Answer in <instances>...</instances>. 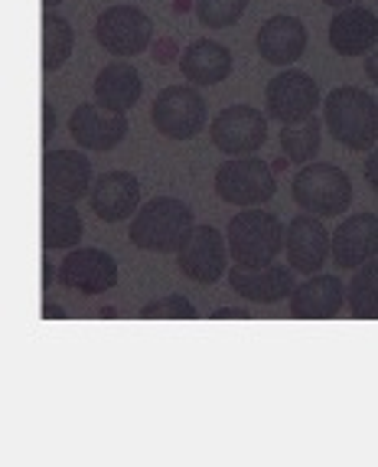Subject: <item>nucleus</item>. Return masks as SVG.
Wrapping results in <instances>:
<instances>
[{
  "instance_id": "33",
  "label": "nucleus",
  "mask_w": 378,
  "mask_h": 467,
  "mask_svg": "<svg viewBox=\"0 0 378 467\" xmlns=\"http://www.w3.org/2000/svg\"><path fill=\"white\" fill-rule=\"evenodd\" d=\"M323 4L330 10H336V14H340V10H349V7H363V0H323Z\"/></svg>"
},
{
  "instance_id": "16",
  "label": "nucleus",
  "mask_w": 378,
  "mask_h": 467,
  "mask_svg": "<svg viewBox=\"0 0 378 467\" xmlns=\"http://www.w3.org/2000/svg\"><path fill=\"white\" fill-rule=\"evenodd\" d=\"M144 193H140V180L128 171H108L98 173L88 193V210L101 219V223H124L134 219L138 210L144 206Z\"/></svg>"
},
{
  "instance_id": "10",
  "label": "nucleus",
  "mask_w": 378,
  "mask_h": 467,
  "mask_svg": "<svg viewBox=\"0 0 378 467\" xmlns=\"http://www.w3.org/2000/svg\"><path fill=\"white\" fill-rule=\"evenodd\" d=\"M92 183L95 171L86 154H78L72 148L46 150V157H43V200L76 206L82 196L92 193Z\"/></svg>"
},
{
  "instance_id": "12",
  "label": "nucleus",
  "mask_w": 378,
  "mask_h": 467,
  "mask_svg": "<svg viewBox=\"0 0 378 467\" xmlns=\"http://www.w3.org/2000/svg\"><path fill=\"white\" fill-rule=\"evenodd\" d=\"M59 285L76 291L82 297H98L108 295L117 285V262L111 252L105 249H72L69 255L59 262Z\"/></svg>"
},
{
  "instance_id": "18",
  "label": "nucleus",
  "mask_w": 378,
  "mask_h": 467,
  "mask_svg": "<svg viewBox=\"0 0 378 467\" xmlns=\"http://www.w3.org/2000/svg\"><path fill=\"white\" fill-rule=\"evenodd\" d=\"M229 288L251 304H278L284 297L291 301V295L297 291V281H293V268H284L278 262L264 268L232 265L229 268Z\"/></svg>"
},
{
  "instance_id": "19",
  "label": "nucleus",
  "mask_w": 378,
  "mask_h": 467,
  "mask_svg": "<svg viewBox=\"0 0 378 467\" xmlns=\"http://www.w3.org/2000/svg\"><path fill=\"white\" fill-rule=\"evenodd\" d=\"M235 56L232 49L219 43V39H193L179 56V72H183L186 86L209 88L219 86L232 76Z\"/></svg>"
},
{
  "instance_id": "14",
  "label": "nucleus",
  "mask_w": 378,
  "mask_h": 467,
  "mask_svg": "<svg viewBox=\"0 0 378 467\" xmlns=\"http://www.w3.org/2000/svg\"><path fill=\"white\" fill-rule=\"evenodd\" d=\"M307 47H310V30L301 16H293V14L268 16L255 36L258 56H261L268 66H278V69L301 63L303 56H307Z\"/></svg>"
},
{
  "instance_id": "9",
  "label": "nucleus",
  "mask_w": 378,
  "mask_h": 467,
  "mask_svg": "<svg viewBox=\"0 0 378 467\" xmlns=\"http://www.w3.org/2000/svg\"><path fill=\"white\" fill-rule=\"evenodd\" d=\"M209 134L225 157H255L268 140V115L255 105H229L212 118Z\"/></svg>"
},
{
  "instance_id": "3",
  "label": "nucleus",
  "mask_w": 378,
  "mask_h": 467,
  "mask_svg": "<svg viewBox=\"0 0 378 467\" xmlns=\"http://www.w3.org/2000/svg\"><path fill=\"white\" fill-rule=\"evenodd\" d=\"M225 239H229V255L235 265L264 268L278 262L287 239V226L268 210H239L229 219Z\"/></svg>"
},
{
  "instance_id": "17",
  "label": "nucleus",
  "mask_w": 378,
  "mask_h": 467,
  "mask_svg": "<svg viewBox=\"0 0 378 467\" xmlns=\"http://www.w3.org/2000/svg\"><path fill=\"white\" fill-rule=\"evenodd\" d=\"M330 258L336 268H363L378 258V216L375 213H352L332 229Z\"/></svg>"
},
{
  "instance_id": "32",
  "label": "nucleus",
  "mask_w": 378,
  "mask_h": 467,
  "mask_svg": "<svg viewBox=\"0 0 378 467\" xmlns=\"http://www.w3.org/2000/svg\"><path fill=\"white\" fill-rule=\"evenodd\" d=\"M365 76L372 78V86H378V47L365 56Z\"/></svg>"
},
{
  "instance_id": "27",
  "label": "nucleus",
  "mask_w": 378,
  "mask_h": 467,
  "mask_svg": "<svg viewBox=\"0 0 378 467\" xmlns=\"http://www.w3.org/2000/svg\"><path fill=\"white\" fill-rule=\"evenodd\" d=\"M248 0H193V14L209 30H229L245 16Z\"/></svg>"
},
{
  "instance_id": "29",
  "label": "nucleus",
  "mask_w": 378,
  "mask_h": 467,
  "mask_svg": "<svg viewBox=\"0 0 378 467\" xmlns=\"http://www.w3.org/2000/svg\"><path fill=\"white\" fill-rule=\"evenodd\" d=\"M177 43H173V39H157L154 47H150V56H154L157 63H173V59H177Z\"/></svg>"
},
{
  "instance_id": "2",
  "label": "nucleus",
  "mask_w": 378,
  "mask_h": 467,
  "mask_svg": "<svg viewBox=\"0 0 378 467\" xmlns=\"http://www.w3.org/2000/svg\"><path fill=\"white\" fill-rule=\"evenodd\" d=\"M196 219L193 210L177 196H154L138 210L131 219V245L140 252H157V255H177L193 235Z\"/></svg>"
},
{
  "instance_id": "5",
  "label": "nucleus",
  "mask_w": 378,
  "mask_h": 467,
  "mask_svg": "<svg viewBox=\"0 0 378 467\" xmlns=\"http://www.w3.org/2000/svg\"><path fill=\"white\" fill-rule=\"evenodd\" d=\"M278 193L274 167L261 157H229L216 171V196L239 210H258Z\"/></svg>"
},
{
  "instance_id": "30",
  "label": "nucleus",
  "mask_w": 378,
  "mask_h": 467,
  "mask_svg": "<svg viewBox=\"0 0 378 467\" xmlns=\"http://www.w3.org/2000/svg\"><path fill=\"white\" fill-rule=\"evenodd\" d=\"M56 134V105L43 101V144H49V138Z\"/></svg>"
},
{
  "instance_id": "7",
  "label": "nucleus",
  "mask_w": 378,
  "mask_h": 467,
  "mask_svg": "<svg viewBox=\"0 0 378 467\" xmlns=\"http://www.w3.org/2000/svg\"><path fill=\"white\" fill-rule=\"evenodd\" d=\"M209 101L196 86H167L150 105V125L170 140H193L206 128Z\"/></svg>"
},
{
  "instance_id": "6",
  "label": "nucleus",
  "mask_w": 378,
  "mask_h": 467,
  "mask_svg": "<svg viewBox=\"0 0 378 467\" xmlns=\"http://www.w3.org/2000/svg\"><path fill=\"white\" fill-rule=\"evenodd\" d=\"M92 36L115 59H131L154 47V20L134 4H115L98 14Z\"/></svg>"
},
{
  "instance_id": "1",
  "label": "nucleus",
  "mask_w": 378,
  "mask_h": 467,
  "mask_svg": "<svg viewBox=\"0 0 378 467\" xmlns=\"http://www.w3.org/2000/svg\"><path fill=\"white\" fill-rule=\"evenodd\" d=\"M323 125L342 148L372 154L378 148V101L359 86H336L323 99Z\"/></svg>"
},
{
  "instance_id": "13",
  "label": "nucleus",
  "mask_w": 378,
  "mask_h": 467,
  "mask_svg": "<svg viewBox=\"0 0 378 467\" xmlns=\"http://www.w3.org/2000/svg\"><path fill=\"white\" fill-rule=\"evenodd\" d=\"M131 125L128 118L117 115L111 109H101L98 101H86V105H76V111L69 115V134L82 150H92V154H108L117 144H124Z\"/></svg>"
},
{
  "instance_id": "31",
  "label": "nucleus",
  "mask_w": 378,
  "mask_h": 467,
  "mask_svg": "<svg viewBox=\"0 0 378 467\" xmlns=\"http://www.w3.org/2000/svg\"><path fill=\"white\" fill-rule=\"evenodd\" d=\"M365 183L378 193V148L365 157Z\"/></svg>"
},
{
  "instance_id": "4",
  "label": "nucleus",
  "mask_w": 378,
  "mask_h": 467,
  "mask_svg": "<svg viewBox=\"0 0 378 467\" xmlns=\"http://www.w3.org/2000/svg\"><path fill=\"white\" fill-rule=\"evenodd\" d=\"M291 193L293 202L307 216L317 219L342 216L346 210H352V180H349V173L336 164H323V161H313V164L293 173Z\"/></svg>"
},
{
  "instance_id": "26",
  "label": "nucleus",
  "mask_w": 378,
  "mask_h": 467,
  "mask_svg": "<svg viewBox=\"0 0 378 467\" xmlns=\"http://www.w3.org/2000/svg\"><path fill=\"white\" fill-rule=\"evenodd\" d=\"M346 304L355 317H378V258L355 268L352 281L346 285Z\"/></svg>"
},
{
  "instance_id": "23",
  "label": "nucleus",
  "mask_w": 378,
  "mask_h": 467,
  "mask_svg": "<svg viewBox=\"0 0 378 467\" xmlns=\"http://www.w3.org/2000/svg\"><path fill=\"white\" fill-rule=\"evenodd\" d=\"M86 235L82 216L69 202L43 200V249L46 252H72L82 249L78 242Z\"/></svg>"
},
{
  "instance_id": "36",
  "label": "nucleus",
  "mask_w": 378,
  "mask_h": 467,
  "mask_svg": "<svg viewBox=\"0 0 378 467\" xmlns=\"http://www.w3.org/2000/svg\"><path fill=\"white\" fill-rule=\"evenodd\" d=\"M43 314H46V317H62V307H56V304H49V307H43Z\"/></svg>"
},
{
  "instance_id": "21",
  "label": "nucleus",
  "mask_w": 378,
  "mask_h": 467,
  "mask_svg": "<svg viewBox=\"0 0 378 467\" xmlns=\"http://www.w3.org/2000/svg\"><path fill=\"white\" fill-rule=\"evenodd\" d=\"M346 304V285L336 275H313L291 295V314L307 320L336 317Z\"/></svg>"
},
{
  "instance_id": "20",
  "label": "nucleus",
  "mask_w": 378,
  "mask_h": 467,
  "mask_svg": "<svg viewBox=\"0 0 378 467\" xmlns=\"http://www.w3.org/2000/svg\"><path fill=\"white\" fill-rule=\"evenodd\" d=\"M330 47L336 56H369L378 47V14L369 7H349L332 14Z\"/></svg>"
},
{
  "instance_id": "34",
  "label": "nucleus",
  "mask_w": 378,
  "mask_h": 467,
  "mask_svg": "<svg viewBox=\"0 0 378 467\" xmlns=\"http://www.w3.org/2000/svg\"><path fill=\"white\" fill-rule=\"evenodd\" d=\"M66 0H43V14H56V7H62Z\"/></svg>"
},
{
  "instance_id": "28",
  "label": "nucleus",
  "mask_w": 378,
  "mask_h": 467,
  "mask_svg": "<svg viewBox=\"0 0 378 467\" xmlns=\"http://www.w3.org/2000/svg\"><path fill=\"white\" fill-rule=\"evenodd\" d=\"M140 317H183V320H189V317H196V307H193V301H186V297H179V295H170V297H160V301H150V304H144L140 307Z\"/></svg>"
},
{
  "instance_id": "11",
  "label": "nucleus",
  "mask_w": 378,
  "mask_h": 467,
  "mask_svg": "<svg viewBox=\"0 0 378 467\" xmlns=\"http://www.w3.org/2000/svg\"><path fill=\"white\" fill-rule=\"evenodd\" d=\"M229 239L216 226H196L177 252V268L196 285H216L229 275Z\"/></svg>"
},
{
  "instance_id": "25",
  "label": "nucleus",
  "mask_w": 378,
  "mask_h": 467,
  "mask_svg": "<svg viewBox=\"0 0 378 467\" xmlns=\"http://www.w3.org/2000/svg\"><path fill=\"white\" fill-rule=\"evenodd\" d=\"M320 140H323V125L317 118L301 121V125H287L281 128V154L291 164H313V157L320 154Z\"/></svg>"
},
{
  "instance_id": "22",
  "label": "nucleus",
  "mask_w": 378,
  "mask_h": 467,
  "mask_svg": "<svg viewBox=\"0 0 378 467\" xmlns=\"http://www.w3.org/2000/svg\"><path fill=\"white\" fill-rule=\"evenodd\" d=\"M92 92L101 109L128 115L140 101V95H144V82H140V72L131 63L117 59V63H108L105 69H98V76L92 82Z\"/></svg>"
},
{
  "instance_id": "35",
  "label": "nucleus",
  "mask_w": 378,
  "mask_h": 467,
  "mask_svg": "<svg viewBox=\"0 0 378 467\" xmlns=\"http://www.w3.org/2000/svg\"><path fill=\"white\" fill-rule=\"evenodd\" d=\"M49 281H53V265H43V288H49Z\"/></svg>"
},
{
  "instance_id": "24",
  "label": "nucleus",
  "mask_w": 378,
  "mask_h": 467,
  "mask_svg": "<svg viewBox=\"0 0 378 467\" xmlns=\"http://www.w3.org/2000/svg\"><path fill=\"white\" fill-rule=\"evenodd\" d=\"M72 49H76V30L66 16L43 14V72L53 76L69 63Z\"/></svg>"
},
{
  "instance_id": "15",
  "label": "nucleus",
  "mask_w": 378,
  "mask_h": 467,
  "mask_svg": "<svg viewBox=\"0 0 378 467\" xmlns=\"http://www.w3.org/2000/svg\"><path fill=\"white\" fill-rule=\"evenodd\" d=\"M284 252L293 272L313 278V275H320V268L326 265V258L332 252V233L323 226V219L301 213L287 223Z\"/></svg>"
},
{
  "instance_id": "8",
  "label": "nucleus",
  "mask_w": 378,
  "mask_h": 467,
  "mask_svg": "<svg viewBox=\"0 0 378 467\" xmlns=\"http://www.w3.org/2000/svg\"><path fill=\"white\" fill-rule=\"evenodd\" d=\"M264 105H268V118L281 128L310 121L320 109L317 78L303 69H281L264 88Z\"/></svg>"
}]
</instances>
